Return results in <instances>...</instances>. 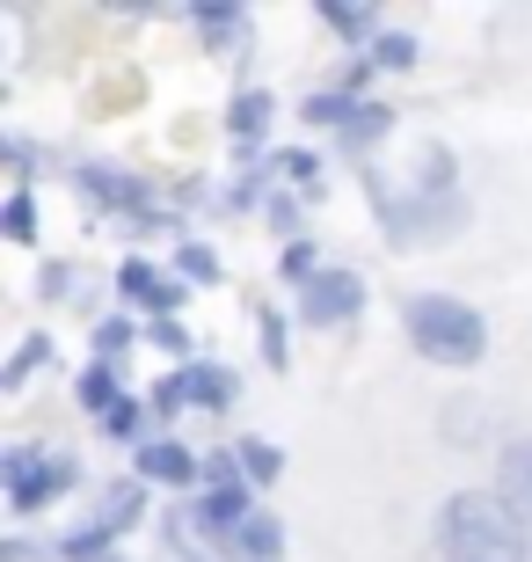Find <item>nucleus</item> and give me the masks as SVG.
Returning a JSON list of instances; mask_svg holds the SVG:
<instances>
[{
    "label": "nucleus",
    "mask_w": 532,
    "mask_h": 562,
    "mask_svg": "<svg viewBox=\"0 0 532 562\" xmlns=\"http://www.w3.org/2000/svg\"><path fill=\"white\" fill-rule=\"evenodd\" d=\"M0 234H8V241H37V205H30V190H15V198L0 205Z\"/></svg>",
    "instance_id": "f3484780"
},
{
    "label": "nucleus",
    "mask_w": 532,
    "mask_h": 562,
    "mask_svg": "<svg viewBox=\"0 0 532 562\" xmlns=\"http://www.w3.org/2000/svg\"><path fill=\"white\" fill-rule=\"evenodd\" d=\"M139 504H146V482H124V490H110V526L124 533V526L139 519Z\"/></svg>",
    "instance_id": "4be33fe9"
},
{
    "label": "nucleus",
    "mask_w": 532,
    "mask_h": 562,
    "mask_svg": "<svg viewBox=\"0 0 532 562\" xmlns=\"http://www.w3.org/2000/svg\"><path fill=\"white\" fill-rule=\"evenodd\" d=\"M81 402H88V409H95V417H110V409H117V373H110V366H103V358H95V366H88V373H81Z\"/></svg>",
    "instance_id": "dca6fc26"
},
{
    "label": "nucleus",
    "mask_w": 532,
    "mask_h": 562,
    "mask_svg": "<svg viewBox=\"0 0 532 562\" xmlns=\"http://www.w3.org/2000/svg\"><path fill=\"white\" fill-rule=\"evenodd\" d=\"M358 307H365V278H350V271H321L299 285V322H314V329H336Z\"/></svg>",
    "instance_id": "20e7f679"
},
{
    "label": "nucleus",
    "mask_w": 532,
    "mask_h": 562,
    "mask_svg": "<svg viewBox=\"0 0 532 562\" xmlns=\"http://www.w3.org/2000/svg\"><path fill=\"white\" fill-rule=\"evenodd\" d=\"M117 292H124V300H139V307H161V322H168V307H176L190 285H176V278H161L154 263H139V256H132V263L117 271Z\"/></svg>",
    "instance_id": "6e6552de"
},
{
    "label": "nucleus",
    "mask_w": 532,
    "mask_h": 562,
    "mask_svg": "<svg viewBox=\"0 0 532 562\" xmlns=\"http://www.w3.org/2000/svg\"><path fill=\"white\" fill-rule=\"evenodd\" d=\"M103 541H117V526H110V519H95V526H81V533H66V541H59V555H95Z\"/></svg>",
    "instance_id": "5701e85b"
},
{
    "label": "nucleus",
    "mask_w": 532,
    "mask_h": 562,
    "mask_svg": "<svg viewBox=\"0 0 532 562\" xmlns=\"http://www.w3.org/2000/svg\"><path fill=\"white\" fill-rule=\"evenodd\" d=\"M350 110H358V103H350L343 88H328V95H314V103H307V117H314V125H336V132H343Z\"/></svg>",
    "instance_id": "6ab92c4d"
},
{
    "label": "nucleus",
    "mask_w": 532,
    "mask_h": 562,
    "mask_svg": "<svg viewBox=\"0 0 532 562\" xmlns=\"http://www.w3.org/2000/svg\"><path fill=\"white\" fill-rule=\"evenodd\" d=\"M387 132H394L387 103H358V110H350V125H343V146H372V139H387Z\"/></svg>",
    "instance_id": "4468645a"
},
{
    "label": "nucleus",
    "mask_w": 532,
    "mask_h": 562,
    "mask_svg": "<svg viewBox=\"0 0 532 562\" xmlns=\"http://www.w3.org/2000/svg\"><path fill=\"white\" fill-rule=\"evenodd\" d=\"M285 278H292V285L321 278V271H314V249H307V241H285Z\"/></svg>",
    "instance_id": "cd10ccee"
},
{
    "label": "nucleus",
    "mask_w": 532,
    "mask_h": 562,
    "mask_svg": "<svg viewBox=\"0 0 532 562\" xmlns=\"http://www.w3.org/2000/svg\"><path fill=\"white\" fill-rule=\"evenodd\" d=\"M124 344H132V322H124V314H110V322H95V358H103V366H110V358L124 351Z\"/></svg>",
    "instance_id": "393cba45"
},
{
    "label": "nucleus",
    "mask_w": 532,
    "mask_h": 562,
    "mask_svg": "<svg viewBox=\"0 0 532 562\" xmlns=\"http://www.w3.org/2000/svg\"><path fill=\"white\" fill-rule=\"evenodd\" d=\"M183 402H190L183 373H168V380H154V395H146V409H154V417H176V409H183Z\"/></svg>",
    "instance_id": "412c9836"
},
{
    "label": "nucleus",
    "mask_w": 532,
    "mask_h": 562,
    "mask_svg": "<svg viewBox=\"0 0 532 562\" xmlns=\"http://www.w3.org/2000/svg\"><path fill=\"white\" fill-rule=\"evenodd\" d=\"M263 358L285 366V314H270V307H263Z\"/></svg>",
    "instance_id": "c85d7f7f"
},
{
    "label": "nucleus",
    "mask_w": 532,
    "mask_h": 562,
    "mask_svg": "<svg viewBox=\"0 0 532 562\" xmlns=\"http://www.w3.org/2000/svg\"><path fill=\"white\" fill-rule=\"evenodd\" d=\"M190 22H197V37H205V52H241V44H248V8H226V0H205V8H190Z\"/></svg>",
    "instance_id": "1a4fd4ad"
},
{
    "label": "nucleus",
    "mask_w": 532,
    "mask_h": 562,
    "mask_svg": "<svg viewBox=\"0 0 532 562\" xmlns=\"http://www.w3.org/2000/svg\"><path fill=\"white\" fill-rule=\"evenodd\" d=\"M248 519H256V512H248V482H234V490H205V497H197V526H205L212 541H234Z\"/></svg>",
    "instance_id": "423d86ee"
},
{
    "label": "nucleus",
    "mask_w": 532,
    "mask_h": 562,
    "mask_svg": "<svg viewBox=\"0 0 532 562\" xmlns=\"http://www.w3.org/2000/svg\"><path fill=\"white\" fill-rule=\"evenodd\" d=\"M321 22H328V30H336L343 44H365L372 30H380V15H372V8H350V0H328ZM372 44H380V37H372Z\"/></svg>",
    "instance_id": "ddd939ff"
},
{
    "label": "nucleus",
    "mask_w": 532,
    "mask_h": 562,
    "mask_svg": "<svg viewBox=\"0 0 532 562\" xmlns=\"http://www.w3.org/2000/svg\"><path fill=\"white\" fill-rule=\"evenodd\" d=\"M103 424L110 438H139V402H117V409H110V417H95Z\"/></svg>",
    "instance_id": "bb28decb"
},
{
    "label": "nucleus",
    "mask_w": 532,
    "mask_h": 562,
    "mask_svg": "<svg viewBox=\"0 0 532 562\" xmlns=\"http://www.w3.org/2000/svg\"><path fill=\"white\" fill-rule=\"evenodd\" d=\"M438 548H445V562H532L525 519H518L496 490H460V497H445V512H438Z\"/></svg>",
    "instance_id": "f257e3e1"
},
{
    "label": "nucleus",
    "mask_w": 532,
    "mask_h": 562,
    "mask_svg": "<svg viewBox=\"0 0 532 562\" xmlns=\"http://www.w3.org/2000/svg\"><path fill=\"white\" fill-rule=\"evenodd\" d=\"M0 482H8V504L30 519V512H44L59 490L81 482V460L73 453H37V446H8V453H0Z\"/></svg>",
    "instance_id": "7ed1b4c3"
},
{
    "label": "nucleus",
    "mask_w": 532,
    "mask_h": 562,
    "mask_svg": "<svg viewBox=\"0 0 532 562\" xmlns=\"http://www.w3.org/2000/svg\"><path fill=\"white\" fill-rule=\"evenodd\" d=\"M241 475L248 482H278L285 475V453H278L270 438H241Z\"/></svg>",
    "instance_id": "2eb2a0df"
},
{
    "label": "nucleus",
    "mask_w": 532,
    "mask_h": 562,
    "mask_svg": "<svg viewBox=\"0 0 532 562\" xmlns=\"http://www.w3.org/2000/svg\"><path fill=\"white\" fill-rule=\"evenodd\" d=\"M154 344H168V351L183 358V351H190V329L176 322V314H168V322H154Z\"/></svg>",
    "instance_id": "c756f323"
},
{
    "label": "nucleus",
    "mask_w": 532,
    "mask_h": 562,
    "mask_svg": "<svg viewBox=\"0 0 532 562\" xmlns=\"http://www.w3.org/2000/svg\"><path fill=\"white\" fill-rule=\"evenodd\" d=\"M314 154H299V146H292V154H278V161H270V176H285V183H299V190H314Z\"/></svg>",
    "instance_id": "b1692460"
},
{
    "label": "nucleus",
    "mask_w": 532,
    "mask_h": 562,
    "mask_svg": "<svg viewBox=\"0 0 532 562\" xmlns=\"http://www.w3.org/2000/svg\"><path fill=\"white\" fill-rule=\"evenodd\" d=\"M176 271L197 278V285H212V278H219V256H212L205 241H183V249H176Z\"/></svg>",
    "instance_id": "a211bd4d"
},
{
    "label": "nucleus",
    "mask_w": 532,
    "mask_h": 562,
    "mask_svg": "<svg viewBox=\"0 0 532 562\" xmlns=\"http://www.w3.org/2000/svg\"><path fill=\"white\" fill-rule=\"evenodd\" d=\"M401 329H409L416 358H430V366H474L489 351V322L467 300H445V292H409L401 300Z\"/></svg>",
    "instance_id": "f03ea898"
},
{
    "label": "nucleus",
    "mask_w": 532,
    "mask_h": 562,
    "mask_svg": "<svg viewBox=\"0 0 532 562\" xmlns=\"http://www.w3.org/2000/svg\"><path fill=\"white\" fill-rule=\"evenodd\" d=\"M270 95L263 88H241V95H234V110H226V132H234V139L241 146H263V132H270Z\"/></svg>",
    "instance_id": "9d476101"
},
{
    "label": "nucleus",
    "mask_w": 532,
    "mask_h": 562,
    "mask_svg": "<svg viewBox=\"0 0 532 562\" xmlns=\"http://www.w3.org/2000/svg\"><path fill=\"white\" fill-rule=\"evenodd\" d=\"M372 66H387V74H409V66H416V37H380V44H372Z\"/></svg>",
    "instance_id": "aec40b11"
},
{
    "label": "nucleus",
    "mask_w": 532,
    "mask_h": 562,
    "mask_svg": "<svg viewBox=\"0 0 532 562\" xmlns=\"http://www.w3.org/2000/svg\"><path fill=\"white\" fill-rule=\"evenodd\" d=\"M183 387H190V409H226V402H234V373H226V366H205V358L183 366Z\"/></svg>",
    "instance_id": "f8f14e48"
},
{
    "label": "nucleus",
    "mask_w": 532,
    "mask_h": 562,
    "mask_svg": "<svg viewBox=\"0 0 532 562\" xmlns=\"http://www.w3.org/2000/svg\"><path fill=\"white\" fill-rule=\"evenodd\" d=\"M205 475V460L190 453L183 438H146L139 446V482H168V490H190Z\"/></svg>",
    "instance_id": "39448f33"
},
{
    "label": "nucleus",
    "mask_w": 532,
    "mask_h": 562,
    "mask_svg": "<svg viewBox=\"0 0 532 562\" xmlns=\"http://www.w3.org/2000/svg\"><path fill=\"white\" fill-rule=\"evenodd\" d=\"M496 497H503L518 519L532 526V438H511V446H503V468H496Z\"/></svg>",
    "instance_id": "0eeeda50"
},
{
    "label": "nucleus",
    "mask_w": 532,
    "mask_h": 562,
    "mask_svg": "<svg viewBox=\"0 0 532 562\" xmlns=\"http://www.w3.org/2000/svg\"><path fill=\"white\" fill-rule=\"evenodd\" d=\"M226 548H234V555H248V562H278V555H285V526L270 519V512H256V519H248Z\"/></svg>",
    "instance_id": "9b49d317"
},
{
    "label": "nucleus",
    "mask_w": 532,
    "mask_h": 562,
    "mask_svg": "<svg viewBox=\"0 0 532 562\" xmlns=\"http://www.w3.org/2000/svg\"><path fill=\"white\" fill-rule=\"evenodd\" d=\"M37 358H44V336H30V344H22V351L8 358V373H0V380H8V387H22V380L37 373Z\"/></svg>",
    "instance_id": "a878e982"
}]
</instances>
